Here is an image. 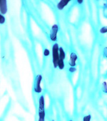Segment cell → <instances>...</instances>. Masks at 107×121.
<instances>
[{
	"instance_id": "6da1fadb",
	"label": "cell",
	"mask_w": 107,
	"mask_h": 121,
	"mask_svg": "<svg viewBox=\"0 0 107 121\" xmlns=\"http://www.w3.org/2000/svg\"><path fill=\"white\" fill-rule=\"evenodd\" d=\"M59 60V47L58 43H54L53 46V63L54 68H56Z\"/></svg>"
},
{
	"instance_id": "7a4b0ae2",
	"label": "cell",
	"mask_w": 107,
	"mask_h": 121,
	"mask_svg": "<svg viewBox=\"0 0 107 121\" xmlns=\"http://www.w3.org/2000/svg\"><path fill=\"white\" fill-rule=\"evenodd\" d=\"M39 119L45 120V98L44 96H40L39 100Z\"/></svg>"
},
{
	"instance_id": "3957f363",
	"label": "cell",
	"mask_w": 107,
	"mask_h": 121,
	"mask_svg": "<svg viewBox=\"0 0 107 121\" xmlns=\"http://www.w3.org/2000/svg\"><path fill=\"white\" fill-rule=\"evenodd\" d=\"M58 32V25L54 24L51 27V30L50 34V39L52 41H56L57 39V33Z\"/></svg>"
},
{
	"instance_id": "277c9868",
	"label": "cell",
	"mask_w": 107,
	"mask_h": 121,
	"mask_svg": "<svg viewBox=\"0 0 107 121\" xmlns=\"http://www.w3.org/2000/svg\"><path fill=\"white\" fill-rule=\"evenodd\" d=\"M41 80H42V76L40 74L37 75V76L36 77L35 79V86H34V91L36 93H39L41 92V87L40 86V84H41Z\"/></svg>"
},
{
	"instance_id": "5b68a950",
	"label": "cell",
	"mask_w": 107,
	"mask_h": 121,
	"mask_svg": "<svg viewBox=\"0 0 107 121\" xmlns=\"http://www.w3.org/2000/svg\"><path fill=\"white\" fill-rule=\"evenodd\" d=\"M7 2L6 0H1L0 1V12L2 15H5L7 13Z\"/></svg>"
},
{
	"instance_id": "8992f818",
	"label": "cell",
	"mask_w": 107,
	"mask_h": 121,
	"mask_svg": "<svg viewBox=\"0 0 107 121\" xmlns=\"http://www.w3.org/2000/svg\"><path fill=\"white\" fill-rule=\"evenodd\" d=\"M76 54L74 52H72L70 55V59H69V65L71 67H74L76 65V60H77Z\"/></svg>"
},
{
	"instance_id": "52a82bcc",
	"label": "cell",
	"mask_w": 107,
	"mask_h": 121,
	"mask_svg": "<svg viewBox=\"0 0 107 121\" xmlns=\"http://www.w3.org/2000/svg\"><path fill=\"white\" fill-rule=\"evenodd\" d=\"M69 1H66V0H61V1H60L58 4H57V8H58V9H60V10H61L64 8L69 3Z\"/></svg>"
},
{
	"instance_id": "ba28073f",
	"label": "cell",
	"mask_w": 107,
	"mask_h": 121,
	"mask_svg": "<svg viewBox=\"0 0 107 121\" xmlns=\"http://www.w3.org/2000/svg\"><path fill=\"white\" fill-rule=\"evenodd\" d=\"M65 58V53L62 47L59 48V59L64 60Z\"/></svg>"
},
{
	"instance_id": "9c48e42d",
	"label": "cell",
	"mask_w": 107,
	"mask_h": 121,
	"mask_svg": "<svg viewBox=\"0 0 107 121\" xmlns=\"http://www.w3.org/2000/svg\"><path fill=\"white\" fill-rule=\"evenodd\" d=\"M5 22V18L4 17L3 15H0V24H3Z\"/></svg>"
},
{
	"instance_id": "30bf717a",
	"label": "cell",
	"mask_w": 107,
	"mask_h": 121,
	"mask_svg": "<svg viewBox=\"0 0 107 121\" xmlns=\"http://www.w3.org/2000/svg\"><path fill=\"white\" fill-rule=\"evenodd\" d=\"M90 119H91V115H86L83 118V121H90Z\"/></svg>"
},
{
	"instance_id": "8fae6325",
	"label": "cell",
	"mask_w": 107,
	"mask_h": 121,
	"mask_svg": "<svg viewBox=\"0 0 107 121\" xmlns=\"http://www.w3.org/2000/svg\"><path fill=\"white\" fill-rule=\"evenodd\" d=\"M107 32V27L105 26V27H103L102 28H101V30H100V32L102 33V34H105L106 32Z\"/></svg>"
},
{
	"instance_id": "7c38bea8",
	"label": "cell",
	"mask_w": 107,
	"mask_h": 121,
	"mask_svg": "<svg viewBox=\"0 0 107 121\" xmlns=\"http://www.w3.org/2000/svg\"><path fill=\"white\" fill-rule=\"evenodd\" d=\"M50 54V52H49V51L48 50V49H46L45 50V56H48V55Z\"/></svg>"
},
{
	"instance_id": "4fadbf2b",
	"label": "cell",
	"mask_w": 107,
	"mask_h": 121,
	"mask_svg": "<svg viewBox=\"0 0 107 121\" xmlns=\"http://www.w3.org/2000/svg\"><path fill=\"white\" fill-rule=\"evenodd\" d=\"M69 70H70V71L71 72H74L76 71V69H75V68H71Z\"/></svg>"
},
{
	"instance_id": "5bb4252c",
	"label": "cell",
	"mask_w": 107,
	"mask_h": 121,
	"mask_svg": "<svg viewBox=\"0 0 107 121\" xmlns=\"http://www.w3.org/2000/svg\"><path fill=\"white\" fill-rule=\"evenodd\" d=\"M103 85H104V87H105V88H106V86H105V85H106V83H103ZM106 90H106V89H105V92H106Z\"/></svg>"
},
{
	"instance_id": "9a60e30c",
	"label": "cell",
	"mask_w": 107,
	"mask_h": 121,
	"mask_svg": "<svg viewBox=\"0 0 107 121\" xmlns=\"http://www.w3.org/2000/svg\"><path fill=\"white\" fill-rule=\"evenodd\" d=\"M38 121H45V120H42V119H39Z\"/></svg>"
},
{
	"instance_id": "2e32d148",
	"label": "cell",
	"mask_w": 107,
	"mask_h": 121,
	"mask_svg": "<svg viewBox=\"0 0 107 121\" xmlns=\"http://www.w3.org/2000/svg\"></svg>"
},
{
	"instance_id": "e0dca14e",
	"label": "cell",
	"mask_w": 107,
	"mask_h": 121,
	"mask_svg": "<svg viewBox=\"0 0 107 121\" xmlns=\"http://www.w3.org/2000/svg\"></svg>"
}]
</instances>
